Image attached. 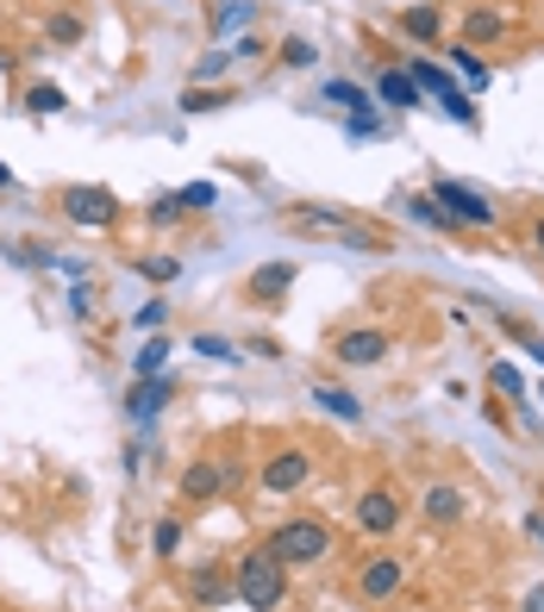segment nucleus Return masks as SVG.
Listing matches in <instances>:
<instances>
[{
	"label": "nucleus",
	"instance_id": "f257e3e1",
	"mask_svg": "<svg viewBox=\"0 0 544 612\" xmlns=\"http://www.w3.org/2000/svg\"><path fill=\"white\" fill-rule=\"evenodd\" d=\"M232 593L251 612H282V606H289V569H282L263 544H257V550H244L232 562Z\"/></svg>",
	"mask_w": 544,
	"mask_h": 612
},
{
	"label": "nucleus",
	"instance_id": "f03ea898",
	"mask_svg": "<svg viewBox=\"0 0 544 612\" xmlns=\"http://www.w3.org/2000/svg\"><path fill=\"white\" fill-rule=\"evenodd\" d=\"M263 550H270L282 569H313V562L331 556V525L326 518H282V525L263 537Z\"/></svg>",
	"mask_w": 544,
	"mask_h": 612
},
{
	"label": "nucleus",
	"instance_id": "7ed1b4c3",
	"mask_svg": "<svg viewBox=\"0 0 544 612\" xmlns=\"http://www.w3.org/2000/svg\"><path fill=\"white\" fill-rule=\"evenodd\" d=\"M282 231H294V238H338V244H357V250L382 244L376 231L357 226V212L350 207H289L282 212Z\"/></svg>",
	"mask_w": 544,
	"mask_h": 612
},
{
	"label": "nucleus",
	"instance_id": "20e7f679",
	"mask_svg": "<svg viewBox=\"0 0 544 612\" xmlns=\"http://www.w3.org/2000/svg\"><path fill=\"white\" fill-rule=\"evenodd\" d=\"M432 200L445 207L450 226H464V231H494L501 226V207H494L488 194H476L469 182H457V175H438V182H432Z\"/></svg>",
	"mask_w": 544,
	"mask_h": 612
},
{
	"label": "nucleus",
	"instance_id": "39448f33",
	"mask_svg": "<svg viewBox=\"0 0 544 612\" xmlns=\"http://www.w3.org/2000/svg\"><path fill=\"white\" fill-rule=\"evenodd\" d=\"M407 76L420 81V95H426L432 107H445V113L457 119V125H469V132H476V125H482V113H476V100H469V88H457V81H450L445 69H438V63L413 57V63H407Z\"/></svg>",
	"mask_w": 544,
	"mask_h": 612
},
{
	"label": "nucleus",
	"instance_id": "423d86ee",
	"mask_svg": "<svg viewBox=\"0 0 544 612\" xmlns=\"http://www.w3.org/2000/svg\"><path fill=\"white\" fill-rule=\"evenodd\" d=\"M57 207H63V219L81 226V231H107L119 219V200L107 188H95V182H69V188H57Z\"/></svg>",
	"mask_w": 544,
	"mask_h": 612
},
{
	"label": "nucleus",
	"instance_id": "0eeeda50",
	"mask_svg": "<svg viewBox=\"0 0 544 612\" xmlns=\"http://www.w3.org/2000/svg\"><path fill=\"white\" fill-rule=\"evenodd\" d=\"M238 481L232 462H219V457H195L188 469H182V481H175V494H182V506H214L226 488Z\"/></svg>",
	"mask_w": 544,
	"mask_h": 612
},
{
	"label": "nucleus",
	"instance_id": "6e6552de",
	"mask_svg": "<svg viewBox=\"0 0 544 612\" xmlns=\"http://www.w3.org/2000/svg\"><path fill=\"white\" fill-rule=\"evenodd\" d=\"M407 588V556H370V562H363V569H357V600H363V606H389L394 593Z\"/></svg>",
	"mask_w": 544,
	"mask_h": 612
},
{
	"label": "nucleus",
	"instance_id": "1a4fd4ad",
	"mask_svg": "<svg viewBox=\"0 0 544 612\" xmlns=\"http://www.w3.org/2000/svg\"><path fill=\"white\" fill-rule=\"evenodd\" d=\"M394 350V338L382 326H350L331 338V363H345V369H376L382 357Z\"/></svg>",
	"mask_w": 544,
	"mask_h": 612
},
{
	"label": "nucleus",
	"instance_id": "9d476101",
	"mask_svg": "<svg viewBox=\"0 0 544 612\" xmlns=\"http://www.w3.org/2000/svg\"><path fill=\"white\" fill-rule=\"evenodd\" d=\"M307 481H313V457L301 450V444H289V450H270V462H263L257 488H263V494H301Z\"/></svg>",
	"mask_w": 544,
	"mask_h": 612
},
{
	"label": "nucleus",
	"instance_id": "9b49d317",
	"mask_svg": "<svg viewBox=\"0 0 544 612\" xmlns=\"http://www.w3.org/2000/svg\"><path fill=\"white\" fill-rule=\"evenodd\" d=\"M294 282H301V263H294V256H275V263L251 269V282H244V300H251V306H282Z\"/></svg>",
	"mask_w": 544,
	"mask_h": 612
},
{
	"label": "nucleus",
	"instance_id": "f8f14e48",
	"mask_svg": "<svg viewBox=\"0 0 544 612\" xmlns=\"http://www.w3.org/2000/svg\"><path fill=\"white\" fill-rule=\"evenodd\" d=\"M401 494L394 488H370V494L357 500V532H370V537H394L401 532Z\"/></svg>",
	"mask_w": 544,
	"mask_h": 612
},
{
	"label": "nucleus",
	"instance_id": "ddd939ff",
	"mask_svg": "<svg viewBox=\"0 0 544 612\" xmlns=\"http://www.w3.org/2000/svg\"><path fill=\"white\" fill-rule=\"evenodd\" d=\"M170 394H175V382L170 375H144V382H132V394H126V419L144 431V425H156V413L170 406Z\"/></svg>",
	"mask_w": 544,
	"mask_h": 612
},
{
	"label": "nucleus",
	"instance_id": "4468645a",
	"mask_svg": "<svg viewBox=\"0 0 544 612\" xmlns=\"http://www.w3.org/2000/svg\"><path fill=\"white\" fill-rule=\"evenodd\" d=\"M376 100H382V107H394V113L426 107V95H420V81H413L407 69H382V76H376Z\"/></svg>",
	"mask_w": 544,
	"mask_h": 612
},
{
	"label": "nucleus",
	"instance_id": "2eb2a0df",
	"mask_svg": "<svg viewBox=\"0 0 544 612\" xmlns=\"http://www.w3.org/2000/svg\"><path fill=\"white\" fill-rule=\"evenodd\" d=\"M501 32H507V13H501V7H464V44H469V51L494 44Z\"/></svg>",
	"mask_w": 544,
	"mask_h": 612
},
{
	"label": "nucleus",
	"instance_id": "dca6fc26",
	"mask_svg": "<svg viewBox=\"0 0 544 612\" xmlns=\"http://www.w3.org/2000/svg\"><path fill=\"white\" fill-rule=\"evenodd\" d=\"M401 39L438 44L445 39V7H407V13H401Z\"/></svg>",
	"mask_w": 544,
	"mask_h": 612
},
{
	"label": "nucleus",
	"instance_id": "f3484780",
	"mask_svg": "<svg viewBox=\"0 0 544 612\" xmlns=\"http://www.w3.org/2000/svg\"><path fill=\"white\" fill-rule=\"evenodd\" d=\"M420 506H426V518H432V525H457V518L469 513V506H464V488H450V481L426 488V500H420Z\"/></svg>",
	"mask_w": 544,
	"mask_h": 612
},
{
	"label": "nucleus",
	"instance_id": "a211bd4d",
	"mask_svg": "<svg viewBox=\"0 0 544 612\" xmlns=\"http://www.w3.org/2000/svg\"><path fill=\"white\" fill-rule=\"evenodd\" d=\"M251 20H257V0H219L214 7V39H232V32H251Z\"/></svg>",
	"mask_w": 544,
	"mask_h": 612
},
{
	"label": "nucleus",
	"instance_id": "6ab92c4d",
	"mask_svg": "<svg viewBox=\"0 0 544 612\" xmlns=\"http://www.w3.org/2000/svg\"><path fill=\"white\" fill-rule=\"evenodd\" d=\"M401 212H407V219H413L420 231H457V226L445 219V207L432 200V194H407V200H401Z\"/></svg>",
	"mask_w": 544,
	"mask_h": 612
},
{
	"label": "nucleus",
	"instance_id": "aec40b11",
	"mask_svg": "<svg viewBox=\"0 0 544 612\" xmlns=\"http://www.w3.org/2000/svg\"><path fill=\"white\" fill-rule=\"evenodd\" d=\"M163 369H170V338H163V331H151V338L138 345V357H132V375L144 382V375H163Z\"/></svg>",
	"mask_w": 544,
	"mask_h": 612
},
{
	"label": "nucleus",
	"instance_id": "412c9836",
	"mask_svg": "<svg viewBox=\"0 0 544 612\" xmlns=\"http://www.w3.org/2000/svg\"><path fill=\"white\" fill-rule=\"evenodd\" d=\"M326 100H331V107H345L350 119H357V113H376V100L363 95L357 81H345V76H331V81H326Z\"/></svg>",
	"mask_w": 544,
	"mask_h": 612
},
{
	"label": "nucleus",
	"instance_id": "4be33fe9",
	"mask_svg": "<svg viewBox=\"0 0 544 612\" xmlns=\"http://www.w3.org/2000/svg\"><path fill=\"white\" fill-rule=\"evenodd\" d=\"M450 63H457L464 88H488V81H494V69L482 63V51H469V44H450Z\"/></svg>",
	"mask_w": 544,
	"mask_h": 612
},
{
	"label": "nucleus",
	"instance_id": "5701e85b",
	"mask_svg": "<svg viewBox=\"0 0 544 612\" xmlns=\"http://www.w3.org/2000/svg\"><path fill=\"white\" fill-rule=\"evenodd\" d=\"M313 401L326 406L331 419H350V425L363 419V401H357V394H345V387H326V382H319V387H313Z\"/></svg>",
	"mask_w": 544,
	"mask_h": 612
},
{
	"label": "nucleus",
	"instance_id": "b1692460",
	"mask_svg": "<svg viewBox=\"0 0 544 612\" xmlns=\"http://www.w3.org/2000/svg\"><path fill=\"white\" fill-rule=\"evenodd\" d=\"M63 107H69V100H63V88H57V81H32V88H25V113L51 119V113H63Z\"/></svg>",
	"mask_w": 544,
	"mask_h": 612
},
{
	"label": "nucleus",
	"instance_id": "393cba45",
	"mask_svg": "<svg viewBox=\"0 0 544 612\" xmlns=\"http://www.w3.org/2000/svg\"><path fill=\"white\" fill-rule=\"evenodd\" d=\"M188 593H195L200 606H219V600H226V593H232V575L207 569V575H195V581H188Z\"/></svg>",
	"mask_w": 544,
	"mask_h": 612
},
{
	"label": "nucleus",
	"instance_id": "a878e982",
	"mask_svg": "<svg viewBox=\"0 0 544 612\" xmlns=\"http://www.w3.org/2000/svg\"><path fill=\"white\" fill-rule=\"evenodd\" d=\"M275 63H282V69H313V63H319V51H313V39H282Z\"/></svg>",
	"mask_w": 544,
	"mask_h": 612
},
{
	"label": "nucleus",
	"instance_id": "bb28decb",
	"mask_svg": "<svg viewBox=\"0 0 544 612\" xmlns=\"http://www.w3.org/2000/svg\"><path fill=\"white\" fill-rule=\"evenodd\" d=\"M195 357H207V363H232L238 345L232 338H219V331H195Z\"/></svg>",
	"mask_w": 544,
	"mask_h": 612
},
{
	"label": "nucleus",
	"instance_id": "cd10ccee",
	"mask_svg": "<svg viewBox=\"0 0 544 612\" xmlns=\"http://www.w3.org/2000/svg\"><path fill=\"white\" fill-rule=\"evenodd\" d=\"M138 275L151 287H170L175 275H182V263H175V256H138Z\"/></svg>",
	"mask_w": 544,
	"mask_h": 612
},
{
	"label": "nucleus",
	"instance_id": "c85d7f7f",
	"mask_svg": "<svg viewBox=\"0 0 544 612\" xmlns=\"http://www.w3.org/2000/svg\"><path fill=\"white\" fill-rule=\"evenodd\" d=\"M232 63H238L232 51H207V57L195 63V88H214V81L226 76V69H232Z\"/></svg>",
	"mask_w": 544,
	"mask_h": 612
},
{
	"label": "nucleus",
	"instance_id": "c756f323",
	"mask_svg": "<svg viewBox=\"0 0 544 612\" xmlns=\"http://www.w3.org/2000/svg\"><path fill=\"white\" fill-rule=\"evenodd\" d=\"M226 88H188V95H182V113H219V107H226Z\"/></svg>",
	"mask_w": 544,
	"mask_h": 612
},
{
	"label": "nucleus",
	"instance_id": "7c9ffc66",
	"mask_svg": "<svg viewBox=\"0 0 544 612\" xmlns=\"http://www.w3.org/2000/svg\"><path fill=\"white\" fill-rule=\"evenodd\" d=\"M488 387L507 394V401H520V394H525V382H520V369H513V363H488Z\"/></svg>",
	"mask_w": 544,
	"mask_h": 612
},
{
	"label": "nucleus",
	"instance_id": "2f4dec72",
	"mask_svg": "<svg viewBox=\"0 0 544 612\" xmlns=\"http://www.w3.org/2000/svg\"><path fill=\"white\" fill-rule=\"evenodd\" d=\"M175 200H182V212H207V207H219V188L214 182H188Z\"/></svg>",
	"mask_w": 544,
	"mask_h": 612
},
{
	"label": "nucleus",
	"instance_id": "473e14b6",
	"mask_svg": "<svg viewBox=\"0 0 544 612\" xmlns=\"http://www.w3.org/2000/svg\"><path fill=\"white\" fill-rule=\"evenodd\" d=\"M44 32H51V44H81V32H88V25H81V13H51V25H44Z\"/></svg>",
	"mask_w": 544,
	"mask_h": 612
},
{
	"label": "nucleus",
	"instance_id": "72a5a7b5",
	"mask_svg": "<svg viewBox=\"0 0 544 612\" xmlns=\"http://www.w3.org/2000/svg\"><path fill=\"white\" fill-rule=\"evenodd\" d=\"M182 219H188V212H182V200H175V194H156V200H151V226H156V231L182 226Z\"/></svg>",
	"mask_w": 544,
	"mask_h": 612
},
{
	"label": "nucleus",
	"instance_id": "f704fd0d",
	"mask_svg": "<svg viewBox=\"0 0 544 612\" xmlns=\"http://www.w3.org/2000/svg\"><path fill=\"white\" fill-rule=\"evenodd\" d=\"M151 550H156V556H175V550H182V518H156Z\"/></svg>",
	"mask_w": 544,
	"mask_h": 612
},
{
	"label": "nucleus",
	"instance_id": "c9c22d12",
	"mask_svg": "<svg viewBox=\"0 0 544 612\" xmlns=\"http://www.w3.org/2000/svg\"><path fill=\"white\" fill-rule=\"evenodd\" d=\"M163 319H170V306H163V300H151V306H138V313H132V326L144 331V338H151V331H163Z\"/></svg>",
	"mask_w": 544,
	"mask_h": 612
},
{
	"label": "nucleus",
	"instance_id": "e433bc0d",
	"mask_svg": "<svg viewBox=\"0 0 544 612\" xmlns=\"http://www.w3.org/2000/svg\"><path fill=\"white\" fill-rule=\"evenodd\" d=\"M345 138H382V119H376V113H357V119H345Z\"/></svg>",
	"mask_w": 544,
	"mask_h": 612
},
{
	"label": "nucleus",
	"instance_id": "4c0bfd02",
	"mask_svg": "<svg viewBox=\"0 0 544 612\" xmlns=\"http://www.w3.org/2000/svg\"><path fill=\"white\" fill-rule=\"evenodd\" d=\"M69 306H76V319H95V287L76 282V294H69Z\"/></svg>",
	"mask_w": 544,
	"mask_h": 612
},
{
	"label": "nucleus",
	"instance_id": "58836bf2",
	"mask_svg": "<svg viewBox=\"0 0 544 612\" xmlns=\"http://www.w3.org/2000/svg\"><path fill=\"white\" fill-rule=\"evenodd\" d=\"M232 57H244V63H251V57H263V39H257V32H244V39L232 44Z\"/></svg>",
	"mask_w": 544,
	"mask_h": 612
},
{
	"label": "nucleus",
	"instance_id": "ea45409f",
	"mask_svg": "<svg viewBox=\"0 0 544 612\" xmlns=\"http://www.w3.org/2000/svg\"><path fill=\"white\" fill-rule=\"evenodd\" d=\"M520 345H525V357H532V363L544 369V338H520Z\"/></svg>",
	"mask_w": 544,
	"mask_h": 612
},
{
	"label": "nucleus",
	"instance_id": "a19ab883",
	"mask_svg": "<svg viewBox=\"0 0 544 612\" xmlns=\"http://www.w3.org/2000/svg\"><path fill=\"white\" fill-rule=\"evenodd\" d=\"M525 612H544V581H538L532 593H525Z\"/></svg>",
	"mask_w": 544,
	"mask_h": 612
},
{
	"label": "nucleus",
	"instance_id": "79ce46f5",
	"mask_svg": "<svg viewBox=\"0 0 544 612\" xmlns=\"http://www.w3.org/2000/svg\"><path fill=\"white\" fill-rule=\"evenodd\" d=\"M532 244H538V256H544V219H538V226H532Z\"/></svg>",
	"mask_w": 544,
	"mask_h": 612
},
{
	"label": "nucleus",
	"instance_id": "37998d69",
	"mask_svg": "<svg viewBox=\"0 0 544 612\" xmlns=\"http://www.w3.org/2000/svg\"><path fill=\"white\" fill-rule=\"evenodd\" d=\"M7 188H13V170H7V163H0V194H7Z\"/></svg>",
	"mask_w": 544,
	"mask_h": 612
},
{
	"label": "nucleus",
	"instance_id": "c03bdc74",
	"mask_svg": "<svg viewBox=\"0 0 544 612\" xmlns=\"http://www.w3.org/2000/svg\"><path fill=\"white\" fill-rule=\"evenodd\" d=\"M538 401H544V382H538Z\"/></svg>",
	"mask_w": 544,
	"mask_h": 612
},
{
	"label": "nucleus",
	"instance_id": "a18cd8bd",
	"mask_svg": "<svg viewBox=\"0 0 544 612\" xmlns=\"http://www.w3.org/2000/svg\"><path fill=\"white\" fill-rule=\"evenodd\" d=\"M538 537H544V525H538Z\"/></svg>",
	"mask_w": 544,
	"mask_h": 612
}]
</instances>
